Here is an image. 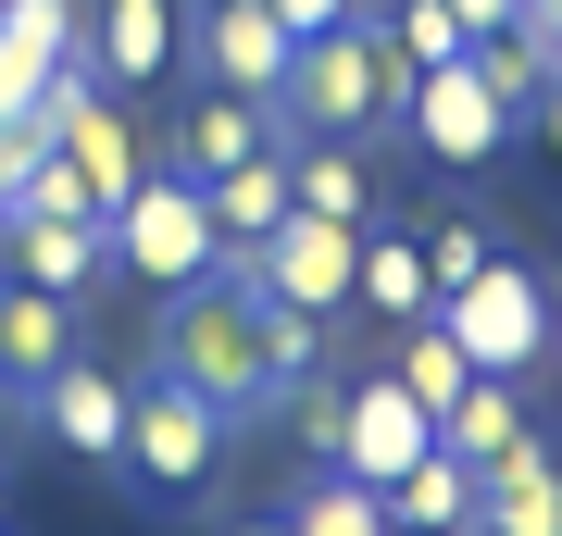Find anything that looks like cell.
Listing matches in <instances>:
<instances>
[{"label": "cell", "mask_w": 562, "mask_h": 536, "mask_svg": "<svg viewBox=\"0 0 562 536\" xmlns=\"http://www.w3.org/2000/svg\"><path fill=\"white\" fill-rule=\"evenodd\" d=\"M162 375L201 387L225 424H276V350H262V299L238 287V262H213L201 287H176V312H162Z\"/></svg>", "instance_id": "1"}, {"label": "cell", "mask_w": 562, "mask_h": 536, "mask_svg": "<svg viewBox=\"0 0 562 536\" xmlns=\"http://www.w3.org/2000/svg\"><path fill=\"white\" fill-rule=\"evenodd\" d=\"M401 88H413V62L387 50V25L350 13V25H325V38L288 50L276 138H375V125H401Z\"/></svg>", "instance_id": "2"}, {"label": "cell", "mask_w": 562, "mask_h": 536, "mask_svg": "<svg viewBox=\"0 0 562 536\" xmlns=\"http://www.w3.org/2000/svg\"><path fill=\"white\" fill-rule=\"evenodd\" d=\"M101 238H113V275H138V287H201L213 262H225V238H213V199H201V175H138V199L125 213H101Z\"/></svg>", "instance_id": "3"}, {"label": "cell", "mask_w": 562, "mask_h": 536, "mask_svg": "<svg viewBox=\"0 0 562 536\" xmlns=\"http://www.w3.org/2000/svg\"><path fill=\"white\" fill-rule=\"evenodd\" d=\"M225 437H238V424H225L201 387H176V375H150L138 399H125V475H138L150 499H213Z\"/></svg>", "instance_id": "4"}, {"label": "cell", "mask_w": 562, "mask_h": 536, "mask_svg": "<svg viewBox=\"0 0 562 536\" xmlns=\"http://www.w3.org/2000/svg\"><path fill=\"white\" fill-rule=\"evenodd\" d=\"M438 324H450V350L475 362V375H538L550 362V287H538V262H487L475 287L438 299Z\"/></svg>", "instance_id": "5"}, {"label": "cell", "mask_w": 562, "mask_h": 536, "mask_svg": "<svg viewBox=\"0 0 562 536\" xmlns=\"http://www.w3.org/2000/svg\"><path fill=\"white\" fill-rule=\"evenodd\" d=\"M350 262H362V225H325V213H288L262 250H238V275L276 299V312H313V324H350Z\"/></svg>", "instance_id": "6"}, {"label": "cell", "mask_w": 562, "mask_h": 536, "mask_svg": "<svg viewBox=\"0 0 562 536\" xmlns=\"http://www.w3.org/2000/svg\"><path fill=\"white\" fill-rule=\"evenodd\" d=\"M425 449H438V412H425V399H413L401 375H338V461H325V475L401 487Z\"/></svg>", "instance_id": "7"}, {"label": "cell", "mask_w": 562, "mask_h": 536, "mask_svg": "<svg viewBox=\"0 0 562 536\" xmlns=\"http://www.w3.org/2000/svg\"><path fill=\"white\" fill-rule=\"evenodd\" d=\"M401 125H413V150H425V162H450V175H475V162H501V150H513V113L487 100L475 62H438V76H413V88H401Z\"/></svg>", "instance_id": "8"}, {"label": "cell", "mask_w": 562, "mask_h": 536, "mask_svg": "<svg viewBox=\"0 0 562 536\" xmlns=\"http://www.w3.org/2000/svg\"><path fill=\"white\" fill-rule=\"evenodd\" d=\"M76 62H88L113 100H138V88H162V76L188 62V13H176V0H88Z\"/></svg>", "instance_id": "9"}, {"label": "cell", "mask_w": 562, "mask_h": 536, "mask_svg": "<svg viewBox=\"0 0 562 536\" xmlns=\"http://www.w3.org/2000/svg\"><path fill=\"white\" fill-rule=\"evenodd\" d=\"M288 25H276V0H201L188 13V62H201V88H238L276 113V88H288Z\"/></svg>", "instance_id": "10"}, {"label": "cell", "mask_w": 562, "mask_h": 536, "mask_svg": "<svg viewBox=\"0 0 562 536\" xmlns=\"http://www.w3.org/2000/svg\"><path fill=\"white\" fill-rule=\"evenodd\" d=\"M125 399H138V387H125L113 362H88V350H63L50 375L25 387V412L50 424V449H76V461H125Z\"/></svg>", "instance_id": "11"}, {"label": "cell", "mask_w": 562, "mask_h": 536, "mask_svg": "<svg viewBox=\"0 0 562 536\" xmlns=\"http://www.w3.org/2000/svg\"><path fill=\"white\" fill-rule=\"evenodd\" d=\"M462 536H562V449L538 437V424L475 461V524Z\"/></svg>", "instance_id": "12"}, {"label": "cell", "mask_w": 562, "mask_h": 536, "mask_svg": "<svg viewBox=\"0 0 562 536\" xmlns=\"http://www.w3.org/2000/svg\"><path fill=\"white\" fill-rule=\"evenodd\" d=\"M288 213H325V225H387V187L362 138H288Z\"/></svg>", "instance_id": "13"}, {"label": "cell", "mask_w": 562, "mask_h": 536, "mask_svg": "<svg viewBox=\"0 0 562 536\" xmlns=\"http://www.w3.org/2000/svg\"><path fill=\"white\" fill-rule=\"evenodd\" d=\"M250 150H276V113H262V100H238V88H201L176 113V175H225V162H250Z\"/></svg>", "instance_id": "14"}, {"label": "cell", "mask_w": 562, "mask_h": 536, "mask_svg": "<svg viewBox=\"0 0 562 536\" xmlns=\"http://www.w3.org/2000/svg\"><path fill=\"white\" fill-rule=\"evenodd\" d=\"M350 312H375V324H425V312H438V287H425V250H413V225H362V262H350Z\"/></svg>", "instance_id": "15"}, {"label": "cell", "mask_w": 562, "mask_h": 536, "mask_svg": "<svg viewBox=\"0 0 562 536\" xmlns=\"http://www.w3.org/2000/svg\"><path fill=\"white\" fill-rule=\"evenodd\" d=\"M201 199H213V238H225V262H238V250H262V238L288 225V138H276V150H250V162H225Z\"/></svg>", "instance_id": "16"}, {"label": "cell", "mask_w": 562, "mask_h": 536, "mask_svg": "<svg viewBox=\"0 0 562 536\" xmlns=\"http://www.w3.org/2000/svg\"><path fill=\"white\" fill-rule=\"evenodd\" d=\"M63 350H76V299H50V287L0 275V375H13V387H38Z\"/></svg>", "instance_id": "17"}, {"label": "cell", "mask_w": 562, "mask_h": 536, "mask_svg": "<svg viewBox=\"0 0 562 536\" xmlns=\"http://www.w3.org/2000/svg\"><path fill=\"white\" fill-rule=\"evenodd\" d=\"M13 275L88 312V287L113 275V238H101V225H13Z\"/></svg>", "instance_id": "18"}, {"label": "cell", "mask_w": 562, "mask_h": 536, "mask_svg": "<svg viewBox=\"0 0 562 536\" xmlns=\"http://www.w3.org/2000/svg\"><path fill=\"white\" fill-rule=\"evenodd\" d=\"M387 524H401V536H462V524H475V461L425 449L413 475L387 487Z\"/></svg>", "instance_id": "19"}, {"label": "cell", "mask_w": 562, "mask_h": 536, "mask_svg": "<svg viewBox=\"0 0 562 536\" xmlns=\"http://www.w3.org/2000/svg\"><path fill=\"white\" fill-rule=\"evenodd\" d=\"M525 424H538V412H525V375H475V387L438 412V449H450V461H487V449H513Z\"/></svg>", "instance_id": "20"}, {"label": "cell", "mask_w": 562, "mask_h": 536, "mask_svg": "<svg viewBox=\"0 0 562 536\" xmlns=\"http://www.w3.org/2000/svg\"><path fill=\"white\" fill-rule=\"evenodd\" d=\"M276 524L288 536H401V524H387V487H362V475H313Z\"/></svg>", "instance_id": "21"}, {"label": "cell", "mask_w": 562, "mask_h": 536, "mask_svg": "<svg viewBox=\"0 0 562 536\" xmlns=\"http://www.w3.org/2000/svg\"><path fill=\"white\" fill-rule=\"evenodd\" d=\"M387 375H401V387L425 399V412H450V399L475 387V362H462V350H450V324L425 312V324H401V362H387Z\"/></svg>", "instance_id": "22"}, {"label": "cell", "mask_w": 562, "mask_h": 536, "mask_svg": "<svg viewBox=\"0 0 562 536\" xmlns=\"http://www.w3.org/2000/svg\"><path fill=\"white\" fill-rule=\"evenodd\" d=\"M413 250H425V287H438V299H450V287H475L487 262H501V238H487L475 213H438V225H425Z\"/></svg>", "instance_id": "23"}, {"label": "cell", "mask_w": 562, "mask_h": 536, "mask_svg": "<svg viewBox=\"0 0 562 536\" xmlns=\"http://www.w3.org/2000/svg\"><path fill=\"white\" fill-rule=\"evenodd\" d=\"M13 225H101V199H88V175L63 150H38V175L13 187Z\"/></svg>", "instance_id": "24"}, {"label": "cell", "mask_w": 562, "mask_h": 536, "mask_svg": "<svg viewBox=\"0 0 562 536\" xmlns=\"http://www.w3.org/2000/svg\"><path fill=\"white\" fill-rule=\"evenodd\" d=\"M462 62H475V76H487V100H501V113L525 125V113H538V88H550V62L538 50H525L513 38V25H501V38H475V50H462Z\"/></svg>", "instance_id": "25"}, {"label": "cell", "mask_w": 562, "mask_h": 536, "mask_svg": "<svg viewBox=\"0 0 562 536\" xmlns=\"http://www.w3.org/2000/svg\"><path fill=\"white\" fill-rule=\"evenodd\" d=\"M38 150H50V125H38V113H25V125H0V213H13V187L38 175Z\"/></svg>", "instance_id": "26"}, {"label": "cell", "mask_w": 562, "mask_h": 536, "mask_svg": "<svg viewBox=\"0 0 562 536\" xmlns=\"http://www.w3.org/2000/svg\"><path fill=\"white\" fill-rule=\"evenodd\" d=\"M350 13H362V0H276L288 38H325V25H350Z\"/></svg>", "instance_id": "27"}, {"label": "cell", "mask_w": 562, "mask_h": 536, "mask_svg": "<svg viewBox=\"0 0 562 536\" xmlns=\"http://www.w3.org/2000/svg\"><path fill=\"white\" fill-rule=\"evenodd\" d=\"M438 13L462 25V38H501V25H513V0H438Z\"/></svg>", "instance_id": "28"}, {"label": "cell", "mask_w": 562, "mask_h": 536, "mask_svg": "<svg viewBox=\"0 0 562 536\" xmlns=\"http://www.w3.org/2000/svg\"><path fill=\"white\" fill-rule=\"evenodd\" d=\"M525 125H538V138H550V150H562V76H550V88H538V113H525Z\"/></svg>", "instance_id": "29"}, {"label": "cell", "mask_w": 562, "mask_h": 536, "mask_svg": "<svg viewBox=\"0 0 562 536\" xmlns=\"http://www.w3.org/2000/svg\"><path fill=\"white\" fill-rule=\"evenodd\" d=\"M13 424H25V387H13V375H0V437H13Z\"/></svg>", "instance_id": "30"}, {"label": "cell", "mask_w": 562, "mask_h": 536, "mask_svg": "<svg viewBox=\"0 0 562 536\" xmlns=\"http://www.w3.org/2000/svg\"><path fill=\"white\" fill-rule=\"evenodd\" d=\"M0 275H13V213H0Z\"/></svg>", "instance_id": "31"}, {"label": "cell", "mask_w": 562, "mask_h": 536, "mask_svg": "<svg viewBox=\"0 0 562 536\" xmlns=\"http://www.w3.org/2000/svg\"><path fill=\"white\" fill-rule=\"evenodd\" d=\"M238 536H288V524H276V512H262V524H238Z\"/></svg>", "instance_id": "32"}, {"label": "cell", "mask_w": 562, "mask_h": 536, "mask_svg": "<svg viewBox=\"0 0 562 536\" xmlns=\"http://www.w3.org/2000/svg\"><path fill=\"white\" fill-rule=\"evenodd\" d=\"M550 312H562V287H550Z\"/></svg>", "instance_id": "33"}, {"label": "cell", "mask_w": 562, "mask_h": 536, "mask_svg": "<svg viewBox=\"0 0 562 536\" xmlns=\"http://www.w3.org/2000/svg\"><path fill=\"white\" fill-rule=\"evenodd\" d=\"M550 76H562V50H550Z\"/></svg>", "instance_id": "34"}]
</instances>
